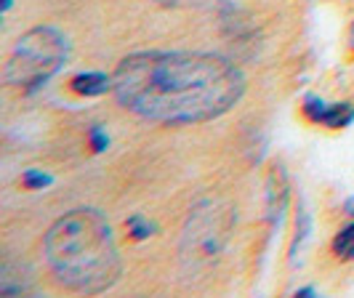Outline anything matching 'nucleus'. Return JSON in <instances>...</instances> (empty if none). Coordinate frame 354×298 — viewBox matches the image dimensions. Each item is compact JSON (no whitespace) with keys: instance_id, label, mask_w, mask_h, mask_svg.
I'll return each instance as SVG.
<instances>
[{"instance_id":"ddd939ff","label":"nucleus","mask_w":354,"mask_h":298,"mask_svg":"<svg viewBox=\"0 0 354 298\" xmlns=\"http://www.w3.org/2000/svg\"><path fill=\"white\" fill-rule=\"evenodd\" d=\"M160 6H205V3H211V0H155Z\"/></svg>"},{"instance_id":"39448f33","label":"nucleus","mask_w":354,"mask_h":298,"mask_svg":"<svg viewBox=\"0 0 354 298\" xmlns=\"http://www.w3.org/2000/svg\"><path fill=\"white\" fill-rule=\"evenodd\" d=\"M301 112L306 120L315 125H325L330 131H341L354 123V104L352 102H325L317 93H306L304 96Z\"/></svg>"},{"instance_id":"4468645a","label":"nucleus","mask_w":354,"mask_h":298,"mask_svg":"<svg viewBox=\"0 0 354 298\" xmlns=\"http://www.w3.org/2000/svg\"><path fill=\"white\" fill-rule=\"evenodd\" d=\"M341 211L346 213V216H352V218H354V194H352V197H346V200H344Z\"/></svg>"},{"instance_id":"0eeeda50","label":"nucleus","mask_w":354,"mask_h":298,"mask_svg":"<svg viewBox=\"0 0 354 298\" xmlns=\"http://www.w3.org/2000/svg\"><path fill=\"white\" fill-rule=\"evenodd\" d=\"M70 88L77 96L93 99V96L109 93L115 88V80H112V75H104V72H77L70 80Z\"/></svg>"},{"instance_id":"7ed1b4c3","label":"nucleus","mask_w":354,"mask_h":298,"mask_svg":"<svg viewBox=\"0 0 354 298\" xmlns=\"http://www.w3.org/2000/svg\"><path fill=\"white\" fill-rule=\"evenodd\" d=\"M70 59V37L51 24L32 27L17 40L3 67V80L14 88L37 91L51 80Z\"/></svg>"},{"instance_id":"1a4fd4ad","label":"nucleus","mask_w":354,"mask_h":298,"mask_svg":"<svg viewBox=\"0 0 354 298\" xmlns=\"http://www.w3.org/2000/svg\"><path fill=\"white\" fill-rule=\"evenodd\" d=\"M333 256L338 261H354V221L341 227L333 237Z\"/></svg>"},{"instance_id":"20e7f679","label":"nucleus","mask_w":354,"mask_h":298,"mask_svg":"<svg viewBox=\"0 0 354 298\" xmlns=\"http://www.w3.org/2000/svg\"><path fill=\"white\" fill-rule=\"evenodd\" d=\"M234 221H237V213L232 205H221L218 200H200L189 211L181 232L178 253H181L184 272H197L211 266L230 243Z\"/></svg>"},{"instance_id":"9d476101","label":"nucleus","mask_w":354,"mask_h":298,"mask_svg":"<svg viewBox=\"0 0 354 298\" xmlns=\"http://www.w3.org/2000/svg\"><path fill=\"white\" fill-rule=\"evenodd\" d=\"M125 227H128V237H131V240H136V243L149 240V237L158 232V224H155V221H149V218H147V216H142V213L128 216Z\"/></svg>"},{"instance_id":"f3484780","label":"nucleus","mask_w":354,"mask_h":298,"mask_svg":"<svg viewBox=\"0 0 354 298\" xmlns=\"http://www.w3.org/2000/svg\"><path fill=\"white\" fill-rule=\"evenodd\" d=\"M349 48H352V53H354V21H352V27H349Z\"/></svg>"},{"instance_id":"6e6552de","label":"nucleus","mask_w":354,"mask_h":298,"mask_svg":"<svg viewBox=\"0 0 354 298\" xmlns=\"http://www.w3.org/2000/svg\"><path fill=\"white\" fill-rule=\"evenodd\" d=\"M312 229H315V224H312V213H309V208L301 203L299 211H296V232H293V240H290V263H293V266H296L299 259H301L304 245H306L309 237H312Z\"/></svg>"},{"instance_id":"f03ea898","label":"nucleus","mask_w":354,"mask_h":298,"mask_svg":"<svg viewBox=\"0 0 354 298\" xmlns=\"http://www.w3.org/2000/svg\"><path fill=\"white\" fill-rule=\"evenodd\" d=\"M43 253L56 282L88 296L109 290L123 272L112 227L96 208L59 216L43 237Z\"/></svg>"},{"instance_id":"423d86ee","label":"nucleus","mask_w":354,"mask_h":298,"mask_svg":"<svg viewBox=\"0 0 354 298\" xmlns=\"http://www.w3.org/2000/svg\"><path fill=\"white\" fill-rule=\"evenodd\" d=\"M290 203V184H288V171L283 165H274L266 176V224L272 232H280Z\"/></svg>"},{"instance_id":"f8f14e48","label":"nucleus","mask_w":354,"mask_h":298,"mask_svg":"<svg viewBox=\"0 0 354 298\" xmlns=\"http://www.w3.org/2000/svg\"><path fill=\"white\" fill-rule=\"evenodd\" d=\"M88 144L96 155H102V152H106V147H109V133H106L102 125H91Z\"/></svg>"},{"instance_id":"f257e3e1","label":"nucleus","mask_w":354,"mask_h":298,"mask_svg":"<svg viewBox=\"0 0 354 298\" xmlns=\"http://www.w3.org/2000/svg\"><path fill=\"white\" fill-rule=\"evenodd\" d=\"M118 104L162 125L208 123L240 104L245 72L213 51H136L112 72Z\"/></svg>"},{"instance_id":"dca6fc26","label":"nucleus","mask_w":354,"mask_h":298,"mask_svg":"<svg viewBox=\"0 0 354 298\" xmlns=\"http://www.w3.org/2000/svg\"><path fill=\"white\" fill-rule=\"evenodd\" d=\"M11 8H14V0H0V14H3V17H6Z\"/></svg>"},{"instance_id":"9b49d317","label":"nucleus","mask_w":354,"mask_h":298,"mask_svg":"<svg viewBox=\"0 0 354 298\" xmlns=\"http://www.w3.org/2000/svg\"><path fill=\"white\" fill-rule=\"evenodd\" d=\"M21 187L30 189V192L48 189V187H53V176L46 174V171H40V168H27V171L21 174Z\"/></svg>"},{"instance_id":"2eb2a0df","label":"nucleus","mask_w":354,"mask_h":298,"mask_svg":"<svg viewBox=\"0 0 354 298\" xmlns=\"http://www.w3.org/2000/svg\"><path fill=\"white\" fill-rule=\"evenodd\" d=\"M296 296H301V298H312V296H317V290H315L312 285H306V288H299V290H296Z\"/></svg>"}]
</instances>
